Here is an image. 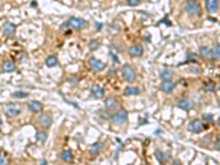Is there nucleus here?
Segmentation results:
<instances>
[{
  "label": "nucleus",
  "mask_w": 220,
  "mask_h": 165,
  "mask_svg": "<svg viewBox=\"0 0 220 165\" xmlns=\"http://www.w3.org/2000/svg\"><path fill=\"white\" fill-rule=\"evenodd\" d=\"M173 76V72L168 68H164L163 70H161L160 73V78L162 80H167V79H171Z\"/></svg>",
  "instance_id": "obj_22"
},
{
  "label": "nucleus",
  "mask_w": 220,
  "mask_h": 165,
  "mask_svg": "<svg viewBox=\"0 0 220 165\" xmlns=\"http://www.w3.org/2000/svg\"><path fill=\"white\" fill-rule=\"evenodd\" d=\"M129 54H130L131 56H136V57H139V56H141L143 54V52H144V50H143L142 45H139V44H136V45H132L129 47L128 50Z\"/></svg>",
  "instance_id": "obj_15"
},
{
  "label": "nucleus",
  "mask_w": 220,
  "mask_h": 165,
  "mask_svg": "<svg viewBox=\"0 0 220 165\" xmlns=\"http://www.w3.org/2000/svg\"><path fill=\"white\" fill-rule=\"evenodd\" d=\"M32 7H36V2H35V1H33V2H32Z\"/></svg>",
  "instance_id": "obj_35"
},
{
  "label": "nucleus",
  "mask_w": 220,
  "mask_h": 165,
  "mask_svg": "<svg viewBox=\"0 0 220 165\" xmlns=\"http://www.w3.org/2000/svg\"><path fill=\"white\" fill-rule=\"evenodd\" d=\"M22 111H23V105L22 104H9L5 108L6 114L10 118L19 116Z\"/></svg>",
  "instance_id": "obj_3"
},
{
  "label": "nucleus",
  "mask_w": 220,
  "mask_h": 165,
  "mask_svg": "<svg viewBox=\"0 0 220 165\" xmlns=\"http://www.w3.org/2000/svg\"><path fill=\"white\" fill-rule=\"evenodd\" d=\"M87 27V21L84 20L83 18H77V17H72L64 22V25H61V28H70L73 30H82L84 28Z\"/></svg>",
  "instance_id": "obj_1"
},
{
  "label": "nucleus",
  "mask_w": 220,
  "mask_h": 165,
  "mask_svg": "<svg viewBox=\"0 0 220 165\" xmlns=\"http://www.w3.org/2000/svg\"><path fill=\"white\" fill-rule=\"evenodd\" d=\"M188 129H189V131H191L193 133H200L203 130L208 129V124H204L200 120L195 119L189 122Z\"/></svg>",
  "instance_id": "obj_4"
},
{
  "label": "nucleus",
  "mask_w": 220,
  "mask_h": 165,
  "mask_svg": "<svg viewBox=\"0 0 220 165\" xmlns=\"http://www.w3.org/2000/svg\"><path fill=\"white\" fill-rule=\"evenodd\" d=\"M118 107V100L114 97H108L105 100V108L108 111H112V110L117 109Z\"/></svg>",
  "instance_id": "obj_14"
},
{
  "label": "nucleus",
  "mask_w": 220,
  "mask_h": 165,
  "mask_svg": "<svg viewBox=\"0 0 220 165\" xmlns=\"http://www.w3.org/2000/svg\"><path fill=\"white\" fill-rule=\"evenodd\" d=\"M186 11L191 15L197 16V17H200L201 16V9L199 3L197 2L196 0H189L187 1L186 5Z\"/></svg>",
  "instance_id": "obj_5"
},
{
  "label": "nucleus",
  "mask_w": 220,
  "mask_h": 165,
  "mask_svg": "<svg viewBox=\"0 0 220 165\" xmlns=\"http://www.w3.org/2000/svg\"><path fill=\"white\" fill-rule=\"evenodd\" d=\"M203 119L205 120L206 122H209V123H213V114H204Z\"/></svg>",
  "instance_id": "obj_28"
},
{
  "label": "nucleus",
  "mask_w": 220,
  "mask_h": 165,
  "mask_svg": "<svg viewBox=\"0 0 220 165\" xmlns=\"http://www.w3.org/2000/svg\"><path fill=\"white\" fill-rule=\"evenodd\" d=\"M16 29H17V27H16L13 23H11V22H6L5 25L2 27L3 35H6V37L8 38L13 37L16 33Z\"/></svg>",
  "instance_id": "obj_10"
},
{
  "label": "nucleus",
  "mask_w": 220,
  "mask_h": 165,
  "mask_svg": "<svg viewBox=\"0 0 220 165\" xmlns=\"http://www.w3.org/2000/svg\"><path fill=\"white\" fill-rule=\"evenodd\" d=\"M6 164H9V160L6 156L0 155V165H6Z\"/></svg>",
  "instance_id": "obj_31"
},
{
  "label": "nucleus",
  "mask_w": 220,
  "mask_h": 165,
  "mask_svg": "<svg viewBox=\"0 0 220 165\" xmlns=\"http://www.w3.org/2000/svg\"><path fill=\"white\" fill-rule=\"evenodd\" d=\"M123 94L126 96H137L140 94V89L138 87H134V86H129L124 89Z\"/></svg>",
  "instance_id": "obj_20"
},
{
  "label": "nucleus",
  "mask_w": 220,
  "mask_h": 165,
  "mask_svg": "<svg viewBox=\"0 0 220 165\" xmlns=\"http://www.w3.org/2000/svg\"><path fill=\"white\" fill-rule=\"evenodd\" d=\"M11 96L13 98H18V99H23V98L29 97V94L27 91H15Z\"/></svg>",
  "instance_id": "obj_25"
},
{
  "label": "nucleus",
  "mask_w": 220,
  "mask_h": 165,
  "mask_svg": "<svg viewBox=\"0 0 220 165\" xmlns=\"http://www.w3.org/2000/svg\"><path fill=\"white\" fill-rule=\"evenodd\" d=\"M109 54H110V56H112V57H114V62H117V63H119V61H118V60H117V56L114 55V54L112 53V52H109Z\"/></svg>",
  "instance_id": "obj_33"
},
{
  "label": "nucleus",
  "mask_w": 220,
  "mask_h": 165,
  "mask_svg": "<svg viewBox=\"0 0 220 165\" xmlns=\"http://www.w3.org/2000/svg\"><path fill=\"white\" fill-rule=\"evenodd\" d=\"M88 63H89L90 67L94 70H96V72H101V70H104L106 68V64L104 62L99 61V60H97L96 57H90Z\"/></svg>",
  "instance_id": "obj_8"
},
{
  "label": "nucleus",
  "mask_w": 220,
  "mask_h": 165,
  "mask_svg": "<svg viewBox=\"0 0 220 165\" xmlns=\"http://www.w3.org/2000/svg\"><path fill=\"white\" fill-rule=\"evenodd\" d=\"M177 106H178L181 109L185 110V111H188V110H191L194 108L193 101L189 99H185V98L179 99L178 101H177Z\"/></svg>",
  "instance_id": "obj_13"
},
{
  "label": "nucleus",
  "mask_w": 220,
  "mask_h": 165,
  "mask_svg": "<svg viewBox=\"0 0 220 165\" xmlns=\"http://www.w3.org/2000/svg\"><path fill=\"white\" fill-rule=\"evenodd\" d=\"M216 145H217L218 149H220V136L217 138V141H216Z\"/></svg>",
  "instance_id": "obj_34"
},
{
  "label": "nucleus",
  "mask_w": 220,
  "mask_h": 165,
  "mask_svg": "<svg viewBox=\"0 0 220 165\" xmlns=\"http://www.w3.org/2000/svg\"><path fill=\"white\" fill-rule=\"evenodd\" d=\"M175 88V82L171 79H167V80H162V84L160 86V89L162 90L163 92L165 94H169V92H172Z\"/></svg>",
  "instance_id": "obj_9"
},
{
  "label": "nucleus",
  "mask_w": 220,
  "mask_h": 165,
  "mask_svg": "<svg viewBox=\"0 0 220 165\" xmlns=\"http://www.w3.org/2000/svg\"><path fill=\"white\" fill-rule=\"evenodd\" d=\"M105 148V144L101 143V142H96V143L92 144L89 148V153L90 154H94V155H96V154H99L100 152H101L102 150H104Z\"/></svg>",
  "instance_id": "obj_16"
},
{
  "label": "nucleus",
  "mask_w": 220,
  "mask_h": 165,
  "mask_svg": "<svg viewBox=\"0 0 220 165\" xmlns=\"http://www.w3.org/2000/svg\"><path fill=\"white\" fill-rule=\"evenodd\" d=\"M35 138L36 141H39V142H45L47 139V133L45 131H38L35 134Z\"/></svg>",
  "instance_id": "obj_24"
},
{
  "label": "nucleus",
  "mask_w": 220,
  "mask_h": 165,
  "mask_svg": "<svg viewBox=\"0 0 220 165\" xmlns=\"http://www.w3.org/2000/svg\"><path fill=\"white\" fill-rule=\"evenodd\" d=\"M213 56L215 58H220V44L219 43H216L215 44V50L213 51Z\"/></svg>",
  "instance_id": "obj_27"
},
{
  "label": "nucleus",
  "mask_w": 220,
  "mask_h": 165,
  "mask_svg": "<svg viewBox=\"0 0 220 165\" xmlns=\"http://www.w3.org/2000/svg\"><path fill=\"white\" fill-rule=\"evenodd\" d=\"M155 158H156V160L160 163H164L165 161H166V158H165V156H164V153L161 152V151H159V150L155 151Z\"/></svg>",
  "instance_id": "obj_26"
},
{
  "label": "nucleus",
  "mask_w": 220,
  "mask_h": 165,
  "mask_svg": "<svg viewBox=\"0 0 220 165\" xmlns=\"http://www.w3.org/2000/svg\"><path fill=\"white\" fill-rule=\"evenodd\" d=\"M16 70V65L12 62L10 61H6L5 63L2 64V72L3 73H11Z\"/></svg>",
  "instance_id": "obj_21"
},
{
  "label": "nucleus",
  "mask_w": 220,
  "mask_h": 165,
  "mask_svg": "<svg viewBox=\"0 0 220 165\" xmlns=\"http://www.w3.org/2000/svg\"><path fill=\"white\" fill-rule=\"evenodd\" d=\"M57 64V57L55 55H50L45 61V65L47 67H54Z\"/></svg>",
  "instance_id": "obj_23"
},
{
  "label": "nucleus",
  "mask_w": 220,
  "mask_h": 165,
  "mask_svg": "<svg viewBox=\"0 0 220 165\" xmlns=\"http://www.w3.org/2000/svg\"><path fill=\"white\" fill-rule=\"evenodd\" d=\"M2 124V119H1V117H0V126Z\"/></svg>",
  "instance_id": "obj_37"
},
{
  "label": "nucleus",
  "mask_w": 220,
  "mask_h": 165,
  "mask_svg": "<svg viewBox=\"0 0 220 165\" xmlns=\"http://www.w3.org/2000/svg\"><path fill=\"white\" fill-rule=\"evenodd\" d=\"M53 122V119H52V117L50 116L48 114H41L39 117H38V123L42 127V128H50Z\"/></svg>",
  "instance_id": "obj_7"
},
{
  "label": "nucleus",
  "mask_w": 220,
  "mask_h": 165,
  "mask_svg": "<svg viewBox=\"0 0 220 165\" xmlns=\"http://www.w3.org/2000/svg\"><path fill=\"white\" fill-rule=\"evenodd\" d=\"M28 107H29V110L33 114H39V112H42L43 110V105L42 102L38 101V100H31L28 105Z\"/></svg>",
  "instance_id": "obj_11"
},
{
  "label": "nucleus",
  "mask_w": 220,
  "mask_h": 165,
  "mask_svg": "<svg viewBox=\"0 0 220 165\" xmlns=\"http://www.w3.org/2000/svg\"><path fill=\"white\" fill-rule=\"evenodd\" d=\"M217 123L220 126V117H219V118H218V120H217Z\"/></svg>",
  "instance_id": "obj_36"
},
{
  "label": "nucleus",
  "mask_w": 220,
  "mask_h": 165,
  "mask_svg": "<svg viewBox=\"0 0 220 165\" xmlns=\"http://www.w3.org/2000/svg\"><path fill=\"white\" fill-rule=\"evenodd\" d=\"M98 46H99V43H98V41H96V40H94V41H92L89 43V49L92 50V51H95Z\"/></svg>",
  "instance_id": "obj_29"
},
{
  "label": "nucleus",
  "mask_w": 220,
  "mask_h": 165,
  "mask_svg": "<svg viewBox=\"0 0 220 165\" xmlns=\"http://www.w3.org/2000/svg\"><path fill=\"white\" fill-rule=\"evenodd\" d=\"M126 1L131 7H136V6H138L140 3V0H126Z\"/></svg>",
  "instance_id": "obj_30"
},
{
  "label": "nucleus",
  "mask_w": 220,
  "mask_h": 165,
  "mask_svg": "<svg viewBox=\"0 0 220 165\" xmlns=\"http://www.w3.org/2000/svg\"><path fill=\"white\" fill-rule=\"evenodd\" d=\"M78 1H84V0H78Z\"/></svg>",
  "instance_id": "obj_38"
},
{
  "label": "nucleus",
  "mask_w": 220,
  "mask_h": 165,
  "mask_svg": "<svg viewBox=\"0 0 220 165\" xmlns=\"http://www.w3.org/2000/svg\"><path fill=\"white\" fill-rule=\"evenodd\" d=\"M199 53L204 58H211L213 57V50L209 49L208 46H200L199 47Z\"/></svg>",
  "instance_id": "obj_18"
},
{
  "label": "nucleus",
  "mask_w": 220,
  "mask_h": 165,
  "mask_svg": "<svg viewBox=\"0 0 220 165\" xmlns=\"http://www.w3.org/2000/svg\"><path fill=\"white\" fill-rule=\"evenodd\" d=\"M121 74H122L123 79L128 82H133L137 79L136 69H134V67H133L132 65H129V64L123 65V67L121 69Z\"/></svg>",
  "instance_id": "obj_2"
},
{
  "label": "nucleus",
  "mask_w": 220,
  "mask_h": 165,
  "mask_svg": "<svg viewBox=\"0 0 220 165\" xmlns=\"http://www.w3.org/2000/svg\"><path fill=\"white\" fill-rule=\"evenodd\" d=\"M111 119H112V123L114 124L121 126V124H123L124 122L128 120V112H127V110L121 109L112 116Z\"/></svg>",
  "instance_id": "obj_6"
},
{
  "label": "nucleus",
  "mask_w": 220,
  "mask_h": 165,
  "mask_svg": "<svg viewBox=\"0 0 220 165\" xmlns=\"http://www.w3.org/2000/svg\"><path fill=\"white\" fill-rule=\"evenodd\" d=\"M60 158H62V161L64 162H72L73 158H74V155L70 150H64L63 152L60 154Z\"/></svg>",
  "instance_id": "obj_19"
},
{
  "label": "nucleus",
  "mask_w": 220,
  "mask_h": 165,
  "mask_svg": "<svg viewBox=\"0 0 220 165\" xmlns=\"http://www.w3.org/2000/svg\"><path fill=\"white\" fill-rule=\"evenodd\" d=\"M219 6V0H206V9L209 12H215L218 10Z\"/></svg>",
  "instance_id": "obj_17"
},
{
  "label": "nucleus",
  "mask_w": 220,
  "mask_h": 165,
  "mask_svg": "<svg viewBox=\"0 0 220 165\" xmlns=\"http://www.w3.org/2000/svg\"><path fill=\"white\" fill-rule=\"evenodd\" d=\"M102 27H104V25H102V23H99V22H96V28H97V31H100V30L102 29Z\"/></svg>",
  "instance_id": "obj_32"
},
{
  "label": "nucleus",
  "mask_w": 220,
  "mask_h": 165,
  "mask_svg": "<svg viewBox=\"0 0 220 165\" xmlns=\"http://www.w3.org/2000/svg\"><path fill=\"white\" fill-rule=\"evenodd\" d=\"M92 96L96 99H101L105 96V89L102 87H100L99 85H94L90 89Z\"/></svg>",
  "instance_id": "obj_12"
}]
</instances>
